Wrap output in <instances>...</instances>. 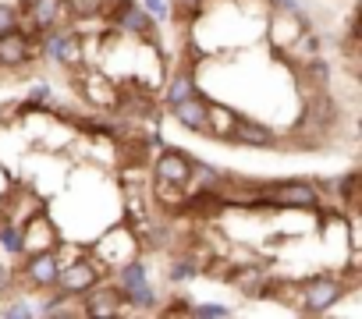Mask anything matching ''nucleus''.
Here are the masks:
<instances>
[{"instance_id":"nucleus-24","label":"nucleus","mask_w":362,"mask_h":319,"mask_svg":"<svg viewBox=\"0 0 362 319\" xmlns=\"http://www.w3.org/2000/svg\"><path fill=\"white\" fill-rule=\"evenodd\" d=\"M203 4H206V0H174V11L185 15V18H199L203 15Z\"/></svg>"},{"instance_id":"nucleus-23","label":"nucleus","mask_w":362,"mask_h":319,"mask_svg":"<svg viewBox=\"0 0 362 319\" xmlns=\"http://www.w3.org/2000/svg\"><path fill=\"white\" fill-rule=\"evenodd\" d=\"M18 18H22V11H18L15 4H4V0H0V32L15 29V25H18Z\"/></svg>"},{"instance_id":"nucleus-10","label":"nucleus","mask_w":362,"mask_h":319,"mask_svg":"<svg viewBox=\"0 0 362 319\" xmlns=\"http://www.w3.org/2000/svg\"><path fill=\"white\" fill-rule=\"evenodd\" d=\"M170 114H174V121L181 124V128H189V131H196V135H210V100L206 96H189V100H181L177 107H170Z\"/></svg>"},{"instance_id":"nucleus-22","label":"nucleus","mask_w":362,"mask_h":319,"mask_svg":"<svg viewBox=\"0 0 362 319\" xmlns=\"http://www.w3.org/2000/svg\"><path fill=\"white\" fill-rule=\"evenodd\" d=\"M167 277H170L174 284L192 280V277H196V263H192V259H181V263H174V266H170V273H167Z\"/></svg>"},{"instance_id":"nucleus-8","label":"nucleus","mask_w":362,"mask_h":319,"mask_svg":"<svg viewBox=\"0 0 362 319\" xmlns=\"http://www.w3.org/2000/svg\"><path fill=\"white\" fill-rule=\"evenodd\" d=\"M33 50H36V40L25 32V29H8L0 32V68H22L25 61H33Z\"/></svg>"},{"instance_id":"nucleus-6","label":"nucleus","mask_w":362,"mask_h":319,"mask_svg":"<svg viewBox=\"0 0 362 319\" xmlns=\"http://www.w3.org/2000/svg\"><path fill=\"white\" fill-rule=\"evenodd\" d=\"M103 273H107V270H103L96 259H75V263L61 266V273H57V287H61L64 294L78 298V294H86L93 284H100Z\"/></svg>"},{"instance_id":"nucleus-17","label":"nucleus","mask_w":362,"mask_h":319,"mask_svg":"<svg viewBox=\"0 0 362 319\" xmlns=\"http://www.w3.org/2000/svg\"><path fill=\"white\" fill-rule=\"evenodd\" d=\"M64 8H68L71 18H78V22H93V18H103L107 0H64Z\"/></svg>"},{"instance_id":"nucleus-12","label":"nucleus","mask_w":362,"mask_h":319,"mask_svg":"<svg viewBox=\"0 0 362 319\" xmlns=\"http://www.w3.org/2000/svg\"><path fill=\"white\" fill-rule=\"evenodd\" d=\"M231 142H242V145H252V149H270L277 145V131L259 124V121H245V117H235L231 131H228Z\"/></svg>"},{"instance_id":"nucleus-16","label":"nucleus","mask_w":362,"mask_h":319,"mask_svg":"<svg viewBox=\"0 0 362 319\" xmlns=\"http://www.w3.org/2000/svg\"><path fill=\"white\" fill-rule=\"evenodd\" d=\"M189 96H196V75H192V71H177V75L170 78L167 92H163V103H167V107H177L181 100H189Z\"/></svg>"},{"instance_id":"nucleus-7","label":"nucleus","mask_w":362,"mask_h":319,"mask_svg":"<svg viewBox=\"0 0 362 319\" xmlns=\"http://www.w3.org/2000/svg\"><path fill=\"white\" fill-rule=\"evenodd\" d=\"M57 248H61V238H57V227L50 224V217L33 213L22 224V252L33 255V252H57Z\"/></svg>"},{"instance_id":"nucleus-14","label":"nucleus","mask_w":362,"mask_h":319,"mask_svg":"<svg viewBox=\"0 0 362 319\" xmlns=\"http://www.w3.org/2000/svg\"><path fill=\"white\" fill-rule=\"evenodd\" d=\"M82 96L89 100V103H96V107H110L114 100H117V92H114V85L100 75V71H86L82 75Z\"/></svg>"},{"instance_id":"nucleus-4","label":"nucleus","mask_w":362,"mask_h":319,"mask_svg":"<svg viewBox=\"0 0 362 319\" xmlns=\"http://www.w3.org/2000/svg\"><path fill=\"white\" fill-rule=\"evenodd\" d=\"M192 164L196 160L185 152V149H177V145H163L160 156H156V181L163 188H189V174H192Z\"/></svg>"},{"instance_id":"nucleus-21","label":"nucleus","mask_w":362,"mask_h":319,"mask_svg":"<svg viewBox=\"0 0 362 319\" xmlns=\"http://www.w3.org/2000/svg\"><path fill=\"white\" fill-rule=\"evenodd\" d=\"M0 315H8V319H25V315H36V308H33L25 298H15L11 305L0 308Z\"/></svg>"},{"instance_id":"nucleus-18","label":"nucleus","mask_w":362,"mask_h":319,"mask_svg":"<svg viewBox=\"0 0 362 319\" xmlns=\"http://www.w3.org/2000/svg\"><path fill=\"white\" fill-rule=\"evenodd\" d=\"M0 245H4L11 255H22V227L4 224V227H0Z\"/></svg>"},{"instance_id":"nucleus-11","label":"nucleus","mask_w":362,"mask_h":319,"mask_svg":"<svg viewBox=\"0 0 362 319\" xmlns=\"http://www.w3.org/2000/svg\"><path fill=\"white\" fill-rule=\"evenodd\" d=\"M25 280L33 284V287H40V291H50V287H57V273H61V259H57V252H33V255H25Z\"/></svg>"},{"instance_id":"nucleus-5","label":"nucleus","mask_w":362,"mask_h":319,"mask_svg":"<svg viewBox=\"0 0 362 319\" xmlns=\"http://www.w3.org/2000/svg\"><path fill=\"white\" fill-rule=\"evenodd\" d=\"M43 57H50L54 64H64V68H78L82 61V36L64 29V25H54V29H43Z\"/></svg>"},{"instance_id":"nucleus-25","label":"nucleus","mask_w":362,"mask_h":319,"mask_svg":"<svg viewBox=\"0 0 362 319\" xmlns=\"http://www.w3.org/2000/svg\"><path fill=\"white\" fill-rule=\"evenodd\" d=\"M153 18H167L170 15V0H146V4H142Z\"/></svg>"},{"instance_id":"nucleus-2","label":"nucleus","mask_w":362,"mask_h":319,"mask_svg":"<svg viewBox=\"0 0 362 319\" xmlns=\"http://www.w3.org/2000/svg\"><path fill=\"white\" fill-rule=\"evenodd\" d=\"M107 18L117 25V29H124L128 36H139V40H156V18L142 8V4H135V0H107Z\"/></svg>"},{"instance_id":"nucleus-20","label":"nucleus","mask_w":362,"mask_h":319,"mask_svg":"<svg viewBox=\"0 0 362 319\" xmlns=\"http://www.w3.org/2000/svg\"><path fill=\"white\" fill-rule=\"evenodd\" d=\"M189 315H196V319H224V315H231V308L228 305H189Z\"/></svg>"},{"instance_id":"nucleus-3","label":"nucleus","mask_w":362,"mask_h":319,"mask_svg":"<svg viewBox=\"0 0 362 319\" xmlns=\"http://www.w3.org/2000/svg\"><path fill=\"white\" fill-rule=\"evenodd\" d=\"M341 294H344V284L337 277H327V273L323 277H309L302 284V291H298V312L302 315H320V312L334 308L341 301Z\"/></svg>"},{"instance_id":"nucleus-26","label":"nucleus","mask_w":362,"mask_h":319,"mask_svg":"<svg viewBox=\"0 0 362 319\" xmlns=\"http://www.w3.org/2000/svg\"><path fill=\"white\" fill-rule=\"evenodd\" d=\"M11 280H15V277H11V270H8L4 263H0V294H4V291L11 287Z\"/></svg>"},{"instance_id":"nucleus-9","label":"nucleus","mask_w":362,"mask_h":319,"mask_svg":"<svg viewBox=\"0 0 362 319\" xmlns=\"http://www.w3.org/2000/svg\"><path fill=\"white\" fill-rule=\"evenodd\" d=\"M82 298V312L86 315H93V319H103V315H121V305H124V298H121V287H103V284H93L86 294H78Z\"/></svg>"},{"instance_id":"nucleus-19","label":"nucleus","mask_w":362,"mask_h":319,"mask_svg":"<svg viewBox=\"0 0 362 319\" xmlns=\"http://www.w3.org/2000/svg\"><path fill=\"white\" fill-rule=\"evenodd\" d=\"M355 185H358V171H348V174H341V178L334 181V192L344 195L348 206H355Z\"/></svg>"},{"instance_id":"nucleus-1","label":"nucleus","mask_w":362,"mask_h":319,"mask_svg":"<svg viewBox=\"0 0 362 319\" xmlns=\"http://www.w3.org/2000/svg\"><path fill=\"white\" fill-rule=\"evenodd\" d=\"M267 199L274 203V210H316L320 213V192L305 178L267 181Z\"/></svg>"},{"instance_id":"nucleus-15","label":"nucleus","mask_w":362,"mask_h":319,"mask_svg":"<svg viewBox=\"0 0 362 319\" xmlns=\"http://www.w3.org/2000/svg\"><path fill=\"white\" fill-rule=\"evenodd\" d=\"M121 298H124L135 312H153V308H156V291L149 287V280H139V284L121 287Z\"/></svg>"},{"instance_id":"nucleus-13","label":"nucleus","mask_w":362,"mask_h":319,"mask_svg":"<svg viewBox=\"0 0 362 319\" xmlns=\"http://www.w3.org/2000/svg\"><path fill=\"white\" fill-rule=\"evenodd\" d=\"M25 11H29V25H33L36 32L61 25V22H64V15H68L64 0H29Z\"/></svg>"}]
</instances>
